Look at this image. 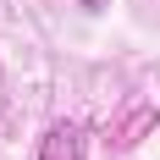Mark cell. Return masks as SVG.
I'll return each mask as SVG.
<instances>
[{
  "label": "cell",
  "mask_w": 160,
  "mask_h": 160,
  "mask_svg": "<svg viewBox=\"0 0 160 160\" xmlns=\"http://www.w3.org/2000/svg\"><path fill=\"white\" fill-rule=\"evenodd\" d=\"M39 160H88V132L83 122H50L39 138Z\"/></svg>",
  "instance_id": "1"
},
{
  "label": "cell",
  "mask_w": 160,
  "mask_h": 160,
  "mask_svg": "<svg viewBox=\"0 0 160 160\" xmlns=\"http://www.w3.org/2000/svg\"><path fill=\"white\" fill-rule=\"evenodd\" d=\"M83 6H88V11H99V6H105V0H83Z\"/></svg>",
  "instance_id": "2"
}]
</instances>
